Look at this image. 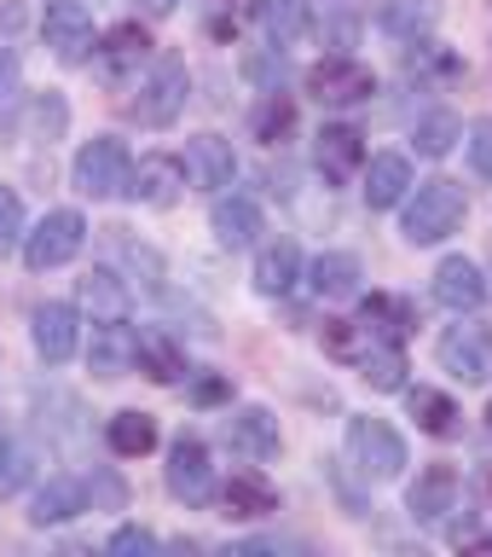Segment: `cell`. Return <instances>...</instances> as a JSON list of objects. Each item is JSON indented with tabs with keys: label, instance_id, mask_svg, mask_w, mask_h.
Instances as JSON below:
<instances>
[{
	"label": "cell",
	"instance_id": "ab89813d",
	"mask_svg": "<svg viewBox=\"0 0 492 557\" xmlns=\"http://www.w3.org/2000/svg\"><path fill=\"white\" fill-rule=\"evenodd\" d=\"M319 35H325L330 52H348V47H354V35H359V17H354V12H330Z\"/></svg>",
	"mask_w": 492,
	"mask_h": 557
},
{
	"label": "cell",
	"instance_id": "ac0fdd59",
	"mask_svg": "<svg viewBox=\"0 0 492 557\" xmlns=\"http://www.w3.org/2000/svg\"><path fill=\"white\" fill-rule=\"evenodd\" d=\"M406 191H412V163H406V157H400V151L365 157V169H359L365 209H400V203H406Z\"/></svg>",
	"mask_w": 492,
	"mask_h": 557
},
{
	"label": "cell",
	"instance_id": "8fae6325",
	"mask_svg": "<svg viewBox=\"0 0 492 557\" xmlns=\"http://www.w3.org/2000/svg\"><path fill=\"white\" fill-rule=\"evenodd\" d=\"M122 198L139 203V209H174V203L186 198V163H180V157H168V151L139 157Z\"/></svg>",
	"mask_w": 492,
	"mask_h": 557
},
{
	"label": "cell",
	"instance_id": "d6986e66",
	"mask_svg": "<svg viewBox=\"0 0 492 557\" xmlns=\"http://www.w3.org/2000/svg\"><path fill=\"white\" fill-rule=\"evenodd\" d=\"M226 442H232L238 459L250 465H267L278 459V447H285V435H278V418L267 407H238L232 418H226Z\"/></svg>",
	"mask_w": 492,
	"mask_h": 557
},
{
	"label": "cell",
	"instance_id": "e575fe53",
	"mask_svg": "<svg viewBox=\"0 0 492 557\" xmlns=\"http://www.w3.org/2000/svg\"><path fill=\"white\" fill-rule=\"evenodd\" d=\"M35 476V453H29V442L24 435H12V430H0V499L7 494H17Z\"/></svg>",
	"mask_w": 492,
	"mask_h": 557
},
{
	"label": "cell",
	"instance_id": "83f0119b",
	"mask_svg": "<svg viewBox=\"0 0 492 557\" xmlns=\"http://www.w3.org/2000/svg\"><path fill=\"white\" fill-rule=\"evenodd\" d=\"M134 372H146L151 383H180V377H186V348L174 343L168 331H139Z\"/></svg>",
	"mask_w": 492,
	"mask_h": 557
},
{
	"label": "cell",
	"instance_id": "9a60e30c",
	"mask_svg": "<svg viewBox=\"0 0 492 557\" xmlns=\"http://www.w3.org/2000/svg\"><path fill=\"white\" fill-rule=\"evenodd\" d=\"M139 355V331L128 320H93V343H87V372L93 377H128Z\"/></svg>",
	"mask_w": 492,
	"mask_h": 557
},
{
	"label": "cell",
	"instance_id": "7a4b0ae2",
	"mask_svg": "<svg viewBox=\"0 0 492 557\" xmlns=\"http://www.w3.org/2000/svg\"><path fill=\"white\" fill-rule=\"evenodd\" d=\"M342 459L354 465V476H365V482H394L400 470H406V442H400L394 424L359 412V418H348V430H342Z\"/></svg>",
	"mask_w": 492,
	"mask_h": 557
},
{
	"label": "cell",
	"instance_id": "f35d334b",
	"mask_svg": "<svg viewBox=\"0 0 492 557\" xmlns=\"http://www.w3.org/2000/svg\"><path fill=\"white\" fill-rule=\"evenodd\" d=\"M464 146H469V163H476L481 181H492V116H476L464 128Z\"/></svg>",
	"mask_w": 492,
	"mask_h": 557
},
{
	"label": "cell",
	"instance_id": "ee69618b",
	"mask_svg": "<svg viewBox=\"0 0 492 557\" xmlns=\"http://www.w3.org/2000/svg\"><path fill=\"white\" fill-rule=\"evenodd\" d=\"M220 395H226L220 377H203V383H198V400H203V407H209V400H220Z\"/></svg>",
	"mask_w": 492,
	"mask_h": 557
},
{
	"label": "cell",
	"instance_id": "e0dca14e",
	"mask_svg": "<svg viewBox=\"0 0 492 557\" xmlns=\"http://www.w3.org/2000/svg\"><path fill=\"white\" fill-rule=\"evenodd\" d=\"M429 290L446 313H476L487 302V273H481V261H469V256H446L441 268H434Z\"/></svg>",
	"mask_w": 492,
	"mask_h": 557
},
{
	"label": "cell",
	"instance_id": "4fadbf2b",
	"mask_svg": "<svg viewBox=\"0 0 492 557\" xmlns=\"http://www.w3.org/2000/svg\"><path fill=\"white\" fill-rule=\"evenodd\" d=\"M313 169H319L330 186L359 181V169H365V134L354 128V122H325L319 139H313Z\"/></svg>",
	"mask_w": 492,
	"mask_h": 557
},
{
	"label": "cell",
	"instance_id": "f1b7e54d",
	"mask_svg": "<svg viewBox=\"0 0 492 557\" xmlns=\"http://www.w3.org/2000/svg\"><path fill=\"white\" fill-rule=\"evenodd\" d=\"M250 134L261 139V146H285V139L295 134V104H290V94L267 87V94L255 99V111H250Z\"/></svg>",
	"mask_w": 492,
	"mask_h": 557
},
{
	"label": "cell",
	"instance_id": "1f68e13d",
	"mask_svg": "<svg viewBox=\"0 0 492 557\" xmlns=\"http://www.w3.org/2000/svg\"><path fill=\"white\" fill-rule=\"evenodd\" d=\"M406 407L417 418V430H429V435H458V407H452V395L441 389H429V383H417V389H406Z\"/></svg>",
	"mask_w": 492,
	"mask_h": 557
},
{
	"label": "cell",
	"instance_id": "f6af8a7d",
	"mask_svg": "<svg viewBox=\"0 0 492 557\" xmlns=\"http://www.w3.org/2000/svg\"><path fill=\"white\" fill-rule=\"evenodd\" d=\"M487 435H492V400H487Z\"/></svg>",
	"mask_w": 492,
	"mask_h": 557
},
{
	"label": "cell",
	"instance_id": "5b68a950",
	"mask_svg": "<svg viewBox=\"0 0 492 557\" xmlns=\"http://www.w3.org/2000/svg\"><path fill=\"white\" fill-rule=\"evenodd\" d=\"M81 244H87L81 209H47V215L24 233V261H29V273H52V268H64V261H76Z\"/></svg>",
	"mask_w": 492,
	"mask_h": 557
},
{
	"label": "cell",
	"instance_id": "d590c367",
	"mask_svg": "<svg viewBox=\"0 0 492 557\" xmlns=\"http://www.w3.org/2000/svg\"><path fill=\"white\" fill-rule=\"evenodd\" d=\"M29 128H35V139H47V146H52V139H64V128H70L64 94H52V87H47V94H35L29 99Z\"/></svg>",
	"mask_w": 492,
	"mask_h": 557
},
{
	"label": "cell",
	"instance_id": "4316f807",
	"mask_svg": "<svg viewBox=\"0 0 492 557\" xmlns=\"http://www.w3.org/2000/svg\"><path fill=\"white\" fill-rule=\"evenodd\" d=\"M81 308L93 313V320H128V308H134L128 278L116 268H87L81 273Z\"/></svg>",
	"mask_w": 492,
	"mask_h": 557
},
{
	"label": "cell",
	"instance_id": "7402d4cb",
	"mask_svg": "<svg viewBox=\"0 0 492 557\" xmlns=\"http://www.w3.org/2000/svg\"><path fill=\"white\" fill-rule=\"evenodd\" d=\"M220 511L238 517V522H255V517H273L278 511V487L261 476V470H232L220 487Z\"/></svg>",
	"mask_w": 492,
	"mask_h": 557
},
{
	"label": "cell",
	"instance_id": "2e32d148",
	"mask_svg": "<svg viewBox=\"0 0 492 557\" xmlns=\"http://www.w3.org/2000/svg\"><path fill=\"white\" fill-rule=\"evenodd\" d=\"M180 163H186V181L203 191H226L238 174V157H232V139L226 134H191Z\"/></svg>",
	"mask_w": 492,
	"mask_h": 557
},
{
	"label": "cell",
	"instance_id": "603a6c76",
	"mask_svg": "<svg viewBox=\"0 0 492 557\" xmlns=\"http://www.w3.org/2000/svg\"><path fill=\"white\" fill-rule=\"evenodd\" d=\"M359 256L348 250H325L307 261V290L319 296V302H348V296H359Z\"/></svg>",
	"mask_w": 492,
	"mask_h": 557
},
{
	"label": "cell",
	"instance_id": "d4e9b609",
	"mask_svg": "<svg viewBox=\"0 0 492 557\" xmlns=\"http://www.w3.org/2000/svg\"><path fill=\"white\" fill-rule=\"evenodd\" d=\"M295 278H302V250H295V238H267L255 250V290L261 296H285Z\"/></svg>",
	"mask_w": 492,
	"mask_h": 557
},
{
	"label": "cell",
	"instance_id": "4dcf8cb0",
	"mask_svg": "<svg viewBox=\"0 0 492 557\" xmlns=\"http://www.w3.org/2000/svg\"><path fill=\"white\" fill-rule=\"evenodd\" d=\"M354 372L371 383V389H406V348L389 343V337H377V343L359 355Z\"/></svg>",
	"mask_w": 492,
	"mask_h": 557
},
{
	"label": "cell",
	"instance_id": "7bdbcfd3",
	"mask_svg": "<svg viewBox=\"0 0 492 557\" xmlns=\"http://www.w3.org/2000/svg\"><path fill=\"white\" fill-rule=\"evenodd\" d=\"M139 12H146V17H168V12H180V0H139Z\"/></svg>",
	"mask_w": 492,
	"mask_h": 557
},
{
	"label": "cell",
	"instance_id": "836d02e7",
	"mask_svg": "<svg viewBox=\"0 0 492 557\" xmlns=\"http://www.w3.org/2000/svg\"><path fill=\"white\" fill-rule=\"evenodd\" d=\"M359 320L365 331H377V337H389V343H406V331H412V308L400 302V296H371V302L359 308Z\"/></svg>",
	"mask_w": 492,
	"mask_h": 557
},
{
	"label": "cell",
	"instance_id": "484cf974",
	"mask_svg": "<svg viewBox=\"0 0 492 557\" xmlns=\"http://www.w3.org/2000/svg\"><path fill=\"white\" fill-rule=\"evenodd\" d=\"M434 17H441V7L434 0H377V29L389 35V41H424V35L434 29Z\"/></svg>",
	"mask_w": 492,
	"mask_h": 557
},
{
	"label": "cell",
	"instance_id": "cb8c5ba5",
	"mask_svg": "<svg viewBox=\"0 0 492 557\" xmlns=\"http://www.w3.org/2000/svg\"><path fill=\"white\" fill-rule=\"evenodd\" d=\"M255 24H261V35H267L273 52H285V47H295L313 29V7L307 0H255Z\"/></svg>",
	"mask_w": 492,
	"mask_h": 557
},
{
	"label": "cell",
	"instance_id": "74e56055",
	"mask_svg": "<svg viewBox=\"0 0 492 557\" xmlns=\"http://www.w3.org/2000/svg\"><path fill=\"white\" fill-rule=\"evenodd\" d=\"M24 198H17L12 186H0V256H12L17 244H24Z\"/></svg>",
	"mask_w": 492,
	"mask_h": 557
},
{
	"label": "cell",
	"instance_id": "44dd1931",
	"mask_svg": "<svg viewBox=\"0 0 492 557\" xmlns=\"http://www.w3.org/2000/svg\"><path fill=\"white\" fill-rule=\"evenodd\" d=\"M87 511V482L81 476H47L29 499V522L35 529H59V522Z\"/></svg>",
	"mask_w": 492,
	"mask_h": 557
},
{
	"label": "cell",
	"instance_id": "ffe728a7",
	"mask_svg": "<svg viewBox=\"0 0 492 557\" xmlns=\"http://www.w3.org/2000/svg\"><path fill=\"white\" fill-rule=\"evenodd\" d=\"M209 226H215V244L220 250H255L261 233H267V221H261V203L255 198H215V209H209Z\"/></svg>",
	"mask_w": 492,
	"mask_h": 557
},
{
	"label": "cell",
	"instance_id": "30bf717a",
	"mask_svg": "<svg viewBox=\"0 0 492 557\" xmlns=\"http://www.w3.org/2000/svg\"><path fill=\"white\" fill-rule=\"evenodd\" d=\"M307 94L319 104H365L377 94V76L359 59H348V52H325V59L307 70Z\"/></svg>",
	"mask_w": 492,
	"mask_h": 557
},
{
	"label": "cell",
	"instance_id": "6da1fadb",
	"mask_svg": "<svg viewBox=\"0 0 492 557\" xmlns=\"http://www.w3.org/2000/svg\"><path fill=\"white\" fill-rule=\"evenodd\" d=\"M469 215V191L452 181V174H429V181H412L406 203H400V233H406L412 250L424 244H446Z\"/></svg>",
	"mask_w": 492,
	"mask_h": 557
},
{
	"label": "cell",
	"instance_id": "b9f144b4",
	"mask_svg": "<svg viewBox=\"0 0 492 557\" xmlns=\"http://www.w3.org/2000/svg\"><path fill=\"white\" fill-rule=\"evenodd\" d=\"M17 70H24V64H17V47L0 41V99H7L12 87H17Z\"/></svg>",
	"mask_w": 492,
	"mask_h": 557
},
{
	"label": "cell",
	"instance_id": "277c9868",
	"mask_svg": "<svg viewBox=\"0 0 492 557\" xmlns=\"http://www.w3.org/2000/svg\"><path fill=\"white\" fill-rule=\"evenodd\" d=\"M134 87H139V99L128 104V111H134L139 128H174L180 111H186V99H191V70L180 59H156Z\"/></svg>",
	"mask_w": 492,
	"mask_h": 557
},
{
	"label": "cell",
	"instance_id": "8d00e7d4",
	"mask_svg": "<svg viewBox=\"0 0 492 557\" xmlns=\"http://www.w3.org/2000/svg\"><path fill=\"white\" fill-rule=\"evenodd\" d=\"M87 482V511H122L128 505V487H122V476L116 470H93V476H81Z\"/></svg>",
	"mask_w": 492,
	"mask_h": 557
},
{
	"label": "cell",
	"instance_id": "60d3db41",
	"mask_svg": "<svg viewBox=\"0 0 492 557\" xmlns=\"http://www.w3.org/2000/svg\"><path fill=\"white\" fill-rule=\"evenodd\" d=\"M111 552H156V534L151 529H116L111 534Z\"/></svg>",
	"mask_w": 492,
	"mask_h": 557
},
{
	"label": "cell",
	"instance_id": "52a82bcc",
	"mask_svg": "<svg viewBox=\"0 0 492 557\" xmlns=\"http://www.w3.org/2000/svg\"><path fill=\"white\" fill-rule=\"evenodd\" d=\"M93 70H99V82H111V87H134L151 70V35L139 24L104 29L93 41Z\"/></svg>",
	"mask_w": 492,
	"mask_h": 557
},
{
	"label": "cell",
	"instance_id": "d6a6232c",
	"mask_svg": "<svg viewBox=\"0 0 492 557\" xmlns=\"http://www.w3.org/2000/svg\"><path fill=\"white\" fill-rule=\"evenodd\" d=\"M412 139H417V157H446V151L464 139V116H458V111H429V116L412 128Z\"/></svg>",
	"mask_w": 492,
	"mask_h": 557
},
{
	"label": "cell",
	"instance_id": "f546056e",
	"mask_svg": "<svg viewBox=\"0 0 492 557\" xmlns=\"http://www.w3.org/2000/svg\"><path fill=\"white\" fill-rule=\"evenodd\" d=\"M104 442H111L116 459H146L156 447V418L151 412H116L111 424H104Z\"/></svg>",
	"mask_w": 492,
	"mask_h": 557
},
{
	"label": "cell",
	"instance_id": "8992f818",
	"mask_svg": "<svg viewBox=\"0 0 492 557\" xmlns=\"http://www.w3.org/2000/svg\"><path fill=\"white\" fill-rule=\"evenodd\" d=\"M434 360H441V372H452L458 383H487L492 377V325L458 313V325H446L441 343H434Z\"/></svg>",
	"mask_w": 492,
	"mask_h": 557
},
{
	"label": "cell",
	"instance_id": "ba28073f",
	"mask_svg": "<svg viewBox=\"0 0 492 557\" xmlns=\"http://www.w3.org/2000/svg\"><path fill=\"white\" fill-rule=\"evenodd\" d=\"M163 482L180 505H209L215 499V453H209L203 435H180V442L168 447Z\"/></svg>",
	"mask_w": 492,
	"mask_h": 557
},
{
	"label": "cell",
	"instance_id": "7c38bea8",
	"mask_svg": "<svg viewBox=\"0 0 492 557\" xmlns=\"http://www.w3.org/2000/svg\"><path fill=\"white\" fill-rule=\"evenodd\" d=\"M29 343H35V355H41L47 366L76 360V348H81V308L76 302H41L29 313Z\"/></svg>",
	"mask_w": 492,
	"mask_h": 557
},
{
	"label": "cell",
	"instance_id": "3957f363",
	"mask_svg": "<svg viewBox=\"0 0 492 557\" xmlns=\"http://www.w3.org/2000/svg\"><path fill=\"white\" fill-rule=\"evenodd\" d=\"M128 174H134V151L122 146L116 134H93L76 151V163H70V186H76L81 198H93V203H111V198L128 191Z\"/></svg>",
	"mask_w": 492,
	"mask_h": 557
},
{
	"label": "cell",
	"instance_id": "5bb4252c",
	"mask_svg": "<svg viewBox=\"0 0 492 557\" xmlns=\"http://www.w3.org/2000/svg\"><path fill=\"white\" fill-rule=\"evenodd\" d=\"M458 499H464V482H458V470H452V465H424V470H417V482L406 487L412 522H446L452 511H458Z\"/></svg>",
	"mask_w": 492,
	"mask_h": 557
},
{
	"label": "cell",
	"instance_id": "9c48e42d",
	"mask_svg": "<svg viewBox=\"0 0 492 557\" xmlns=\"http://www.w3.org/2000/svg\"><path fill=\"white\" fill-rule=\"evenodd\" d=\"M41 35H47V47L59 64H87L93 59V41H99L93 12H87L81 0H52L41 12Z\"/></svg>",
	"mask_w": 492,
	"mask_h": 557
}]
</instances>
